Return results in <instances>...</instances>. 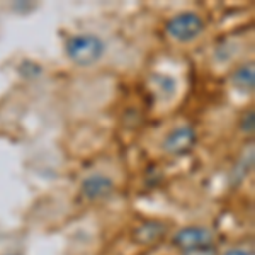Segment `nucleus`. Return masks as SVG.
Wrapping results in <instances>:
<instances>
[{"mask_svg":"<svg viewBox=\"0 0 255 255\" xmlns=\"http://www.w3.org/2000/svg\"><path fill=\"white\" fill-rule=\"evenodd\" d=\"M106 53V43L94 32L73 34L65 43V55L79 67H92Z\"/></svg>","mask_w":255,"mask_h":255,"instance_id":"f257e3e1","label":"nucleus"},{"mask_svg":"<svg viewBox=\"0 0 255 255\" xmlns=\"http://www.w3.org/2000/svg\"><path fill=\"white\" fill-rule=\"evenodd\" d=\"M204 27H206L204 19L197 12L184 10L167 20L165 32L168 38L175 41V43L187 44L199 38L204 32Z\"/></svg>","mask_w":255,"mask_h":255,"instance_id":"f03ea898","label":"nucleus"},{"mask_svg":"<svg viewBox=\"0 0 255 255\" xmlns=\"http://www.w3.org/2000/svg\"><path fill=\"white\" fill-rule=\"evenodd\" d=\"M215 240V233L203 225H187L184 228L177 230L172 237V244H174L180 252L186 250L201 249V247L213 245Z\"/></svg>","mask_w":255,"mask_h":255,"instance_id":"7ed1b4c3","label":"nucleus"},{"mask_svg":"<svg viewBox=\"0 0 255 255\" xmlns=\"http://www.w3.org/2000/svg\"><path fill=\"white\" fill-rule=\"evenodd\" d=\"M196 143V131L189 125H179L172 128L162 141V150L168 155L187 153Z\"/></svg>","mask_w":255,"mask_h":255,"instance_id":"20e7f679","label":"nucleus"},{"mask_svg":"<svg viewBox=\"0 0 255 255\" xmlns=\"http://www.w3.org/2000/svg\"><path fill=\"white\" fill-rule=\"evenodd\" d=\"M114 180L109 175L94 172L82 179L80 182V192L85 199L89 201H102L109 197L114 192Z\"/></svg>","mask_w":255,"mask_h":255,"instance_id":"39448f33","label":"nucleus"},{"mask_svg":"<svg viewBox=\"0 0 255 255\" xmlns=\"http://www.w3.org/2000/svg\"><path fill=\"white\" fill-rule=\"evenodd\" d=\"M167 225L162 223V221H157V220H150V221H145L134 230V238L139 244H155L158 242L160 238L165 237L167 233Z\"/></svg>","mask_w":255,"mask_h":255,"instance_id":"423d86ee","label":"nucleus"},{"mask_svg":"<svg viewBox=\"0 0 255 255\" xmlns=\"http://www.w3.org/2000/svg\"><path fill=\"white\" fill-rule=\"evenodd\" d=\"M232 84L235 85L238 90L244 92H252L255 87V70H254V61L250 63H244L240 67H237L232 73Z\"/></svg>","mask_w":255,"mask_h":255,"instance_id":"0eeeda50","label":"nucleus"},{"mask_svg":"<svg viewBox=\"0 0 255 255\" xmlns=\"http://www.w3.org/2000/svg\"><path fill=\"white\" fill-rule=\"evenodd\" d=\"M153 87L162 89V96L168 97L175 92V80L167 75H155L153 77Z\"/></svg>","mask_w":255,"mask_h":255,"instance_id":"6e6552de","label":"nucleus"},{"mask_svg":"<svg viewBox=\"0 0 255 255\" xmlns=\"http://www.w3.org/2000/svg\"><path fill=\"white\" fill-rule=\"evenodd\" d=\"M255 128V113L254 109H249L240 119V129L247 134H252Z\"/></svg>","mask_w":255,"mask_h":255,"instance_id":"1a4fd4ad","label":"nucleus"},{"mask_svg":"<svg viewBox=\"0 0 255 255\" xmlns=\"http://www.w3.org/2000/svg\"><path fill=\"white\" fill-rule=\"evenodd\" d=\"M180 255H216V250L213 249V245L209 247H201V249H194V250H186Z\"/></svg>","mask_w":255,"mask_h":255,"instance_id":"9d476101","label":"nucleus"},{"mask_svg":"<svg viewBox=\"0 0 255 255\" xmlns=\"http://www.w3.org/2000/svg\"><path fill=\"white\" fill-rule=\"evenodd\" d=\"M221 255H254V254H252V250L244 249V247H232V249L225 250Z\"/></svg>","mask_w":255,"mask_h":255,"instance_id":"9b49d317","label":"nucleus"},{"mask_svg":"<svg viewBox=\"0 0 255 255\" xmlns=\"http://www.w3.org/2000/svg\"><path fill=\"white\" fill-rule=\"evenodd\" d=\"M2 255H24V254L19 252V250H10V252H5V254H2Z\"/></svg>","mask_w":255,"mask_h":255,"instance_id":"f8f14e48","label":"nucleus"}]
</instances>
